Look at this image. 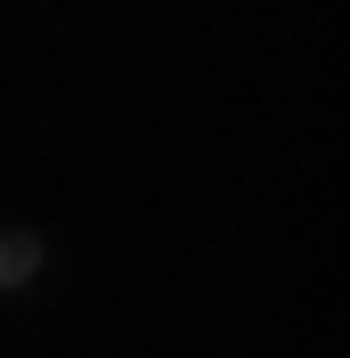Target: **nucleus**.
Masks as SVG:
<instances>
[{"label": "nucleus", "mask_w": 350, "mask_h": 358, "mask_svg": "<svg viewBox=\"0 0 350 358\" xmlns=\"http://www.w3.org/2000/svg\"><path fill=\"white\" fill-rule=\"evenodd\" d=\"M49 261V245L33 236V228H0V285H33Z\"/></svg>", "instance_id": "f257e3e1"}]
</instances>
